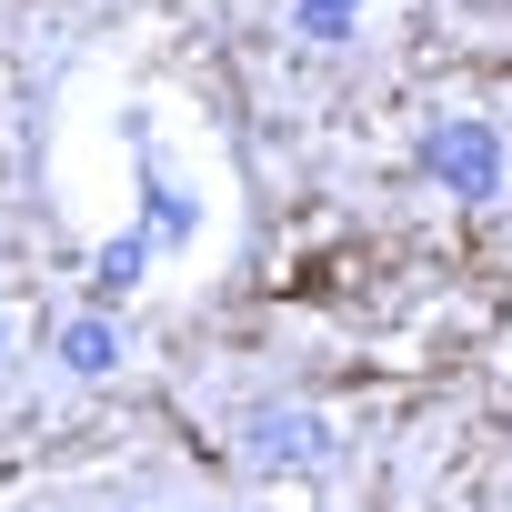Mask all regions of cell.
I'll list each match as a JSON object with an SVG mask.
<instances>
[{
  "label": "cell",
  "instance_id": "1",
  "mask_svg": "<svg viewBox=\"0 0 512 512\" xmlns=\"http://www.w3.org/2000/svg\"><path fill=\"white\" fill-rule=\"evenodd\" d=\"M432 161H442V171H462V181H472V191H482V171H492V151H482V141H472V131H462V141H442V151H432Z\"/></svg>",
  "mask_w": 512,
  "mask_h": 512
}]
</instances>
